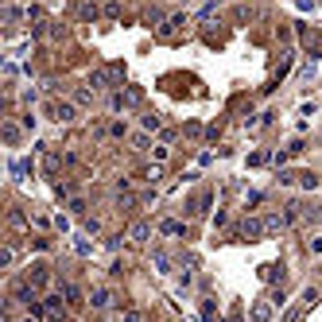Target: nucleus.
Wrapping results in <instances>:
<instances>
[{
    "label": "nucleus",
    "instance_id": "obj_9",
    "mask_svg": "<svg viewBox=\"0 0 322 322\" xmlns=\"http://www.w3.org/2000/svg\"><path fill=\"white\" fill-rule=\"evenodd\" d=\"M307 249L314 252V256H318V252H322V237H310V245H307Z\"/></svg>",
    "mask_w": 322,
    "mask_h": 322
},
{
    "label": "nucleus",
    "instance_id": "obj_3",
    "mask_svg": "<svg viewBox=\"0 0 322 322\" xmlns=\"http://www.w3.org/2000/svg\"><path fill=\"white\" fill-rule=\"evenodd\" d=\"M43 314H47V318H55V322L62 318V303H59V295H51V299L43 303Z\"/></svg>",
    "mask_w": 322,
    "mask_h": 322
},
{
    "label": "nucleus",
    "instance_id": "obj_2",
    "mask_svg": "<svg viewBox=\"0 0 322 322\" xmlns=\"http://www.w3.org/2000/svg\"><path fill=\"white\" fill-rule=\"evenodd\" d=\"M28 283L31 287H43L47 283V264H31L28 268Z\"/></svg>",
    "mask_w": 322,
    "mask_h": 322
},
{
    "label": "nucleus",
    "instance_id": "obj_6",
    "mask_svg": "<svg viewBox=\"0 0 322 322\" xmlns=\"http://www.w3.org/2000/svg\"><path fill=\"white\" fill-rule=\"evenodd\" d=\"M260 229H264V221H256V218H252V221H245V237H256Z\"/></svg>",
    "mask_w": 322,
    "mask_h": 322
},
{
    "label": "nucleus",
    "instance_id": "obj_4",
    "mask_svg": "<svg viewBox=\"0 0 322 322\" xmlns=\"http://www.w3.org/2000/svg\"><path fill=\"white\" fill-rule=\"evenodd\" d=\"M252 318H256V322H268V318H272V303H256V307H252Z\"/></svg>",
    "mask_w": 322,
    "mask_h": 322
},
{
    "label": "nucleus",
    "instance_id": "obj_1",
    "mask_svg": "<svg viewBox=\"0 0 322 322\" xmlns=\"http://www.w3.org/2000/svg\"><path fill=\"white\" fill-rule=\"evenodd\" d=\"M51 117L59 120V124H70V120H74V105L70 101H55V105H51Z\"/></svg>",
    "mask_w": 322,
    "mask_h": 322
},
{
    "label": "nucleus",
    "instance_id": "obj_10",
    "mask_svg": "<svg viewBox=\"0 0 322 322\" xmlns=\"http://www.w3.org/2000/svg\"><path fill=\"white\" fill-rule=\"evenodd\" d=\"M120 322H140V314H136V310H128V314H124Z\"/></svg>",
    "mask_w": 322,
    "mask_h": 322
},
{
    "label": "nucleus",
    "instance_id": "obj_7",
    "mask_svg": "<svg viewBox=\"0 0 322 322\" xmlns=\"http://www.w3.org/2000/svg\"><path fill=\"white\" fill-rule=\"evenodd\" d=\"M144 179H147V183H159V179H163V171H159V167H147V171H144Z\"/></svg>",
    "mask_w": 322,
    "mask_h": 322
},
{
    "label": "nucleus",
    "instance_id": "obj_5",
    "mask_svg": "<svg viewBox=\"0 0 322 322\" xmlns=\"http://www.w3.org/2000/svg\"><path fill=\"white\" fill-rule=\"evenodd\" d=\"M109 299H113V295H109V291L101 287V291L93 295V307H97V310H105V307H109Z\"/></svg>",
    "mask_w": 322,
    "mask_h": 322
},
{
    "label": "nucleus",
    "instance_id": "obj_8",
    "mask_svg": "<svg viewBox=\"0 0 322 322\" xmlns=\"http://www.w3.org/2000/svg\"><path fill=\"white\" fill-rule=\"evenodd\" d=\"M147 237V225H132V241H144Z\"/></svg>",
    "mask_w": 322,
    "mask_h": 322
},
{
    "label": "nucleus",
    "instance_id": "obj_11",
    "mask_svg": "<svg viewBox=\"0 0 322 322\" xmlns=\"http://www.w3.org/2000/svg\"><path fill=\"white\" fill-rule=\"evenodd\" d=\"M101 322H109V318H101Z\"/></svg>",
    "mask_w": 322,
    "mask_h": 322
},
{
    "label": "nucleus",
    "instance_id": "obj_12",
    "mask_svg": "<svg viewBox=\"0 0 322 322\" xmlns=\"http://www.w3.org/2000/svg\"><path fill=\"white\" fill-rule=\"evenodd\" d=\"M28 322H31V318H28Z\"/></svg>",
    "mask_w": 322,
    "mask_h": 322
}]
</instances>
